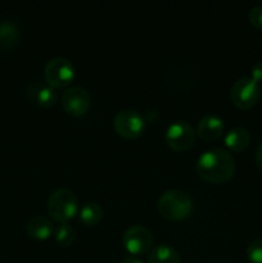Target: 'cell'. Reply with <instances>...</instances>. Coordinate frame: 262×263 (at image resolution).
Masks as SVG:
<instances>
[{
	"mask_svg": "<svg viewBox=\"0 0 262 263\" xmlns=\"http://www.w3.org/2000/svg\"><path fill=\"white\" fill-rule=\"evenodd\" d=\"M253 81H256L257 84L262 82V61L258 62V63L254 64V67L252 68V77Z\"/></svg>",
	"mask_w": 262,
	"mask_h": 263,
	"instance_id": "20",
	"label": "cell"
},
{
	"mask_svg": "<svg viewBox=\"0 0 262 263\" xmlns=\"http://www.w3.org/2000/svg\"><path fill=\"white\" fill-rule=\"evenodd\" d=\"M247 257L251 263H262V239H256L249 244Z\"/></svg>",
	"mask_w": 262,
	"mask_h": 263,
	"instance_id": "18",
	"label": "cell"
},
{
	"mask_svg": "<svg viewBox=\"0 0 262 263\" xmlns=\"http://www.w3.org/2000/svg\"><path fill=\"white\" fill-rule=\"evenodd\" d=\"M158 212L164 220L182 221L193 212V200L182 190H167L158 200Z\"/></svg>",
	"mask_w": 262,
	"mask_h": 263,
	"instance_id": "2",
	"label": "cell"
},
{
	"mask_svg": "<svg viewBox=\"0 0 262 263\" xmlns=\"http://www.w3.org/2000/svg\"><path fill=\"white\" fill-rule=\"evenodd\" d=\"M197 172L200 179L210 184H223L235 174V159L223 149H211L199 157Z\"/></svg>",
	"mask_w": 262,
	"mask_h": 263,
	"instance_id": "1",
	"label": "cell"
},
{
	"mask_svg": "<svg viewBox=\"0 0 262 263\" xmlns=\"http://www.w3.org/2000/svg\"><path fill=\"white\" fill-rule=\"evenodd\" d=\"M261 97V89L256 81L249 77H241L236 80L231 86L230 98L236 108L248 110L258 103Z\"/></svg>",
	"mask_w": 262,
	"mask_h": 263,
	"instance_id": "4",
	"label": "cell"
},
{
	"mask_svg": "<svg viewBox=\"0 0 262 263\" xmlns=\"http://www.w3.org/2000/svg\"><path fill=\"white\" fill-rule=\"evenodd\" d=\"M256 163L258 166L259 170H262V143L259 144V146L257 148L256 152Z\"/></svg>",
	"mask_w": 262,
	"mask_h": 263,
	"instance_id": "21",
	"label": "cell"
},
{
	"mask_svg": "<svg viewBox=\"0 0 262 263\" xmlns=\"http://www.w3.org/2000/svg\"><path fill=\"white\" fill-rule=\"evenodd\" d=\"M26 231L27 235L35 240H48L53 234V223L44 216H35L27 222Z\"/></svg>",
	"mask_w": 262,
	"mask_h": 263,
	"instance_id": "12",
	"label": "cell"
},
{
	"mask_svg": "<svg viewBox=\"0 0 262 263\" xmlns=\"http://www.w3.org/2000/svg\"><path fill=\"white\" fill-rule=\"evenodd\" d=\"M74 79V67L68 59L55 57L45 66V81L53 89H64Z\"/></svg>",
	"mask_w": 262,
	"mask_h": 263,
	"instance_id": "5",
	"label": "cell"
},
{
	"mask_svg": "<svg viewBox=\"0 0 262 263\" xmlns=\"http://www.w3.org/2000/svg\"><path fill=\"white\" fill-rule=\"evenodd\" d=\"M122 243L131 256H141L152 248L153 235L144 226L135 225L126 230Z\"/></svg>",
	"mask_w": 262,
	"mask_h": 263,
	"instance_id": "8",
	"label": "cell"
},
{
	"mask_svg": "<svg viewBox=\"0 0 262 263\" xmlns=\"http://www.w3.org/2000/svg\"><path fill=\"white\" fill-rule=\"evenodd\" d=\"M249 22L253 27H256L257 30H262V7L261 5H257L253 7L249 10Z\"/></svg>",
	"mask_w": 262,
	"mask_h": 263,
	"instance_id": "19",
	"label": "cell"
},
{
	"mask_svg": "<svg viewBox=\"0 0 262 263\" xmlns=\"http://www.w3.org/2000/svg\"><path fill=\"white\" fill-rule=\"evenodd\" d=\"M223 121L213 115H207L198 123V135L205 141H215L223 134Z\"/></svg>",
	"mask_w": 262,
	"mask_h": 263,
	"instance_id": "10",
	"label": "cell"
},
{
	"mask_svg": "<svg viewBox=\"0 0 262 263\" xmlns=\"http://www.w3.org/2000/svg\"><path fill=\"white\" fill-rule=\"evenodd\" d=\"M113 127L121 138L133 140L144 133L145 121L141 117V115H139L135 110H121L113 120Z\"/></svg>",
	"mask_w": 262,
	"mask_h": 263,
	"instance_id": "6",
	"label": "cell"
},
{
	"mask_svg": "<svg viewBox=\"0 0 262 263\" xmlns=\"http://www.w3.org/2000/svg\"><path fill=\"white\" fill-rule=\"evenodd\" d=\"M28 95L38 105L43 108H51L58 102V94L55 89L48 84H32L28 86Z\"/></svg>",
	"mask_w": 262,
	"mask_h": 263,
	"instance_id": "11",
	"label": "cell"
},
{
	"mask_svg": "<svg viewBox=\"0 0 262 263\" xmlns=\"http://www.w3.org/2000/svg\"><path fill=\"white\" fill-rule=\"evenodd\" d=\"M120 263H144V262L140 261L139 258H136V257H126V258H123Z\"/></svg>",
	"mask_w": 262,
	"mask_h": 263,
	"instance_id": "22",
	"label": "cell"
},
{
	"mask_svg": "<svg viewBox=\"0 0 262 263\" xmlns=\"http://www.w3.org/2000/svg\"><path fill=\"white\" fill-rule=\"evenodd\" d=\"M80 220L85 226H95L103 218V208L98 203H86L79 211Z\"/></svg>",
	"mask_w": 262,
	"mask_h": 263,
	"instance_id": "16",
	"label": "cell"
},
{
	"mask_svg": "<svg viewBox=\"0 0 262 263\" xmlns=\"http://www.w3.org/2000/svg\"><path fill=\"white\" fill-rule=\"evenodd\" d=\"M195 134L186 121H176L166 131V144L175 152H185L194 144Z\"/></svg>",
	"mask_w": 262,
	"mask_h": 263,
	"instance_id": "7",
	"label": "cell"
},
{
	"mask_svg": "<svg viewBox=\"0 0 262 263\" xmlns=\"http://www.w3.org/2000/svg\"><path fill=\"white\" fill-rule=\"evenodd\" d=\"M61 103L67 115L80 117V116L86 115L87 110L90 109L91 99L86 90L79 86H73L63 92Z\"/></svg>",
	"mask_w": 262,
	"mask_h": 263,
	"instance_id": "9",
	"label": "cell"
},
{
	"mask_svg": "<svg viewBox=\"0 0 262 263\" xmlns=\"http://www.w3.org/2000/svg\"><path fill=\"white\" fill-rule=\"evenodd\" d=\"M148 263H180V257L172 247L161 244L152 249L148 257Z\"/></svg>",
	"mask_w": 262,
	"mask_h": 263,
	"instance_id": "15",
	"label": "cell"
},
{
	"mask_svg": "<svg viewBox=\"0 0 262 263\" xmlns=\"http://www.w3.org/2000/svg\"><path fill=\"white\" fill-rule=\"evenodd\" d=\"M49 216L58 223H67L79 213V202L71 190L58 189L48 198Z\"/></svg>",
	"mask_w": 262,
	"mask_h": 263,
	"instance_id": "3",
	"label": "cell"
},
{
	"mask_svg": "<svg viewBox=\"0 0 262 263\" xmlns=\"http://www.w3.org/2000/svg\"><path fill=\"white\" fill-rule=\"evenodd\" d=\"M21 33L20 28L12 21H2L0 22V49L2 50H12L18 45Z\"/></svg>",
	"mask_w": 262,
	"mask_h": 263,
	"instance_id": "13",
	"label": "cell"
},
{
	"mask_svg": "<svg viewBox=\"0 0 262 263\" xmlns=\"http://www.w3.org/2000/svg\"><path fill=\"white\" fill-rule=\"evenodd\" d=\"M249 144H251V134L243 127L233 128L225 136V145L236 153L246 151Z\"/></svg>",
	"mask_w": 262,
	"mask_h": 263,
	"instance_id": "14",
	"label": "cell"
},
{
	"mask_svg": "<svg viewBox=\"0 0 262 263\" xmlns=\"http://www.w3.org/2000/svg\"><path fill=\"white\" fill-rule=\"evenodd\" d=\"M54 239H55L57 244L67 248L73 244L74 239H76V233L68 223H59V226L54 231Z\"/></svg>",
	"mask_w": 262,
	"mask_h": 263,
	"instance_id": "17",
	"label": "cell"
}]
</instances>
